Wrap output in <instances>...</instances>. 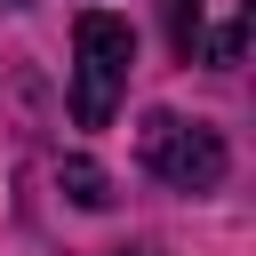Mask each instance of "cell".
<instances>
[{
  "label": "cell",
  "mask_w": 256,
  "mask_h": 256,
  "mask_svg": "<svg viewBox=\"0 0 256 256\" xmlns=\"http://www.w3.org/2000/svg\"><path fill=\"white\" fill-rule=\"evenodd\" d=\"M128 72H136V32L104 8H88L72 24V120L80 128H104L128 96Z\"/></svg>",
  "instance_id": "obj_1"
},
{
  "label": "cell",
  "mask_w": 256,
  "mask_h": 256,
  "mask_svg": "<svg viewBox=\"0 0 256 256\" xmlns=\"http://www.w3.org/2000/svg\"><path fill=\"white\" fill-rule=\"evenodd\" d=\"M136 152H144V168H152L168 192H216L224 168H232L224 136H216L208 120H184V112H144Z\"/></svg>",
  "instance_id": "obj_2"
},
{
  "label": "cell",
  "mask_w": 256,
  "mask_h": 256,
  "mask_svg": "<svg viewBox=\"0 0 256 256\" xmlns=\"http://www.w3.org/2000/svg\"><path fill=\"white\" fill-rule=\"evenodd\" d=\"M240 40H248V32H240V24H224V32H216V40H200V48H208L216 64H240Z\"/></svg>",
  "instance_id": "obj_5"
},
{
  "label": "cell",
  "mask_w": 256,
  "mask_h": 256,
  "mask_svg": "<svg viewBox=\"0 0 256 256\" xmlns=\"http://www.w3.org/2000/svg\"><path fill=\"white\" fill-rule=\"evenodd\" d=\"M0 8H32V0H0Z\"/></svg>",
  "instance_id": "obj_6"
},
{
  "label": "cell",
  "mask_w": 256,
  "mask_h": 256,
  "mask_svg": "<svg viewBox=\"0 0 256 256\" xmlns=\"http://www.w3.org/2000/svg\"><path fill=\"white\" fill-rule=\"evenodd\" d=\"M160 8H168V48L192 64L200 56V0H160Z\"/></svg>",
  "instance_id": "obj_4"
},
{
  "label": "cell",
  "mask_w": 256,
  "mask_h": 256,
  "mask_svg": "<svg viewBox=\"0 0 256 256\" xmlns=\"http://www.w3.org/2000/svg\"><path fill=\"white\" fill-rule=\"evenodd\" d=\"M56 184H64V200H72V208H112V176H104L88 152L56 160Z\"/></svg>",
  "instance_id": "obj_3"
},
{
  "label": "cell",
  "mask_w": 256,
  "mask_h": 256,
  "mask_svg": "<svg viewBox=\"0 0 256 256\" xmlns=\"http://www.w3.org/2000/svg\"><path fill=\"white\" fill-rule=\"evenodd\" d=\"M120 256H152V248H120Z\"/></svg>",
  "instance_id": "obj_7"
}]
</instances>
